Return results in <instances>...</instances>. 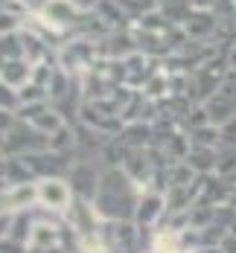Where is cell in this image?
I'll return each instance as SVG.
<instances>
[{
    "label": "cell",
    "instance_id": "1",
    "mask_svg": "<svg viewBox=\"0 0 236 253\" xmlns=\"http://www.w3.org/2000/svg\"><path fill=\"white\" fill-rule=\"evenodd\" d=\"M35 189H38V204H41L44 210H52V212L70 210L73 192H70V186H67L64 180H58V177H44V180H38Z\"/></svg>",
    "mask_w": 236,
    "mask_h": 253
},
{
    "label": "cell",
    "instance_id": "2",
    "mask_svg": "<svg viewBox=\"0 0 236 253\" xmlns=\"http://www.w3.org/2000/svg\"><path fill=\"white\" fill-rule=\"evenodd\" d=\"M160 212H163V198H160V195H146L143 201L134 207V218H137L140 227L155 224L157 218H160Z\"/></svg>",
    "mask_w": 236,
    "mask_h": 253
},
{
    "label": "cell",
    "instance_id": "3",
    "mask_svg": "<svg viewBox=\"0 0 236 253\" xmlns=\"http://www.w3.org/2000/svg\"><path fill=\"white\" fill-rule=\"evenodd\" d=\"M181 253H189V251H181Z\"/></svg>",
    "mask_w": 236,
    "mask_h": 253
}]
</instances>
